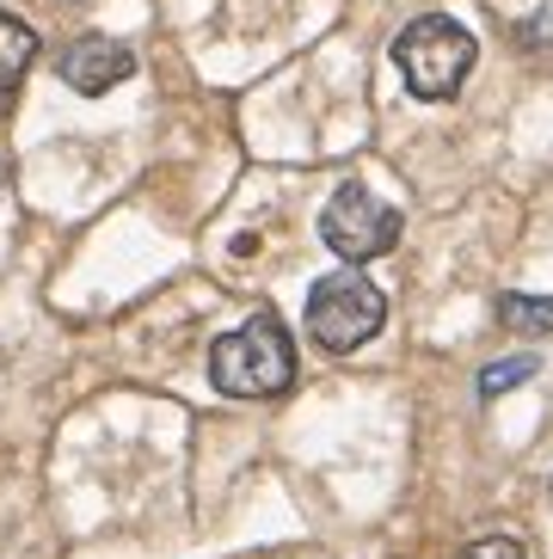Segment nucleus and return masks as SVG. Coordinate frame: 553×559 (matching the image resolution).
<instances>
[{"label": "nucleus", "mask_w": 553, "mask_h": 559, "mask_svg": "<svg viewBox=\"0 0 553 559\" xmlns=\"http://www.w3.org/2000/svg\"><path fill=\"white\" fill-rule=\"evenodd\" d=\"M210 381L228 400H276L295 381V338L276 313H252L246 326L222 332L210 345Z\"/></svg>", "instance_id": "obj_1"}, {"label": "nucleus", "mask_w": 553, "mask_h": 559, "mask_svg": "<svg viewBox=\"0 0 553 559\" xmlns=\"http://www.w3.org/2000/svg\"><path fill=\"white\" fill-rule=\"evenodd\" d=\"M473 56H480L473 32L456 25L449 13H424V19H412L407 32L393 37V68H400L407 93L424 99V105L456 99L461 81L473 74Z\"/></svg>", "instance_id": "obj_2"}, {"label": "nucleus", "mask_w": 553, "mask_h": 559, "mask_svg": "<svg viewBox=\"0 0 553 559\" xmlns=\"http://www.w3.org/2000/svg\"><path fill=\"white\" fill-rule=\"evenodd\" d=\"M381 320H388V296L363 271H332V277H320L308 289V338L320 350H332V357L369 345L381 332Z\"/></svg>", "instance_id": "obj_3"}, {"label": "nucleus", "mask_w": 553, "mask_h": 559, "mask_svg": "<svg viewBox=\"0 0 553 559\" xmlns=\"http://www.w3.org/2000/svg\"><path fill=\"white\" fill-rule=\"evenodd\" d=\"M320 240L339 252L344 264H369V259H381V252H393V240H400V210H388V203L375 198V191H363V185H339L332 203L320 210Z\"/></svg>", "instance_id": "obj_4"}, {"label": "nucleus", "mask_w": 553, "mask_h": 559, "mask_svg": "<svg viewBox=\"0 0 553 559\" xmlns=\"http://www.w3.org/2000/svg\"><path fill=\"white\" fill-rule=\"evenodd\" d=\"M136 74V56L130 44H117V37H74L62 50V81L81 93V99H105L111 86H123Z\"/></svg>", "instance_id": "obj_5"}, {"label": "nucleus", "mask_w": 553, "mask_h": 559, "mask_svg": "<svg viewBox=\"0 0 553 559\" xmlns=\"http://www.w3.org/2000/svg\"><path fill=\"white\" fill-rule=\"evenodd\" d=\"M37 62V32L19 13H0V123L13 117L19 86H25V68Z\"/></svg>", "instance_id": "obj_6"}, {"label": "nucleus", "mask_w": 553, "mask_h": 559, "mask_svg": "<svg viewBox=\"0 0 553 559\" xmlns=\"http://www.w3.org/2000/svg\"><path fill=\"white\" fill-rule=\"evenodd\" d=\"M498 320H505L510 332L548 338V332H553V296H522V289H505V296H498Z\"/></svg>", "instance_id": "obj_7"}, {"label": "nucleus", "mask_w": 553, "mask_h": 559, "mask_svg": "<svg viewBox=\"0 0 553 559\" xmlns=\"http://www.w3.org/2000/svg\"><path fill=\"white\" fill-rule=\"evenodd\" d=\"M536 369H541L536 357H498L486 376H480V400H498V394H510V388H522Z\"/></svg>", "instance_id": "obj_8"}, {"label": "nucleus", "mask_w": 553, "mask_h": 559, "mask_svg": "<svg viewBox=\"0 0 553 559\" xmlns=\"http://www.w3.org/2000/svg\"><path fill=\"white\" fill-rule=\"evenodd\" d=\"M456 559H529V547H522L517 535H486V542H473V547H461Z\"/></svg>", "instance_id": "obj_9"}]
</instances>
